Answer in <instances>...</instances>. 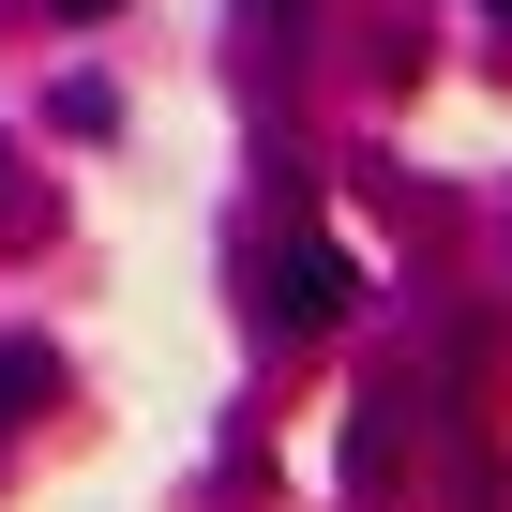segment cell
Here are the masks:
<instances>
[{
	"instance_id": "1",
	"label": "cell",
	"mask_w": 512,
	"mask_h": 512,
	"mask_svg": "<svg viewBox=\"0 0 512 512\" xmlns=\"http://www.w3.org/2000/svg\"><path fill=\"white\" fill-rule=\"evenodd\" d=\"M272 317H287V332H332V317H347V256H332V241H302V256H287Z\"/></svg>"
},
{
	"instance_id": "2",
	"label": "cell",
	"mask_w": 512,
	"mask_h": 512,
	"mask_svg": "<svg viewBox=\"0 0 512 512\" xmlns=\"http://www.w3.org/2000/svg\"><path fill=\"white\" fill-rule=\"evenodd\" d=\"M61 16H121V0H61Z\"/></svg>"
},
{
	"instance_id": "3",
	"label": "cell",
	"mask_w": 512,
	"mask_h": 512,
	"mask_svg": "<svg viewBox=\"0 0 512 512\" xmlns=\"http://www.w3.org/2000/svg\"><path fill=\"white\" fill-rule=\"evenodd\" d=\"M497 16H512V0H497Z\"/></svg>"
}]
</instances>
